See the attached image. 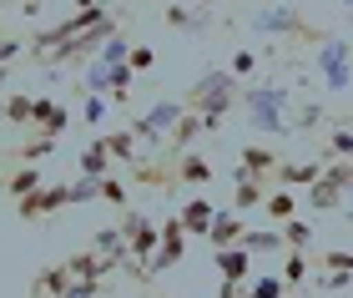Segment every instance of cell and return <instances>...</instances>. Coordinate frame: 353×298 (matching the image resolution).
<instances>
[{
  "mask_svg": "<svg viewBox=\"0 0 353 298\" xmlns=\"http://www.w3.org/2000/svg\"><path fill=\"white\" fill-rule=\"evenodd\" d=\"M182 101H187V112H197L207 121V132H217L228 121V112L243 106V76H232V66H207Z\"/></svg>",
  "mask_w": 353,
  "mask_h": 298,
  "instance_id": "6da1fadb",
  "label": "cell"
},
{
  "mask_svg": "<svg viewBox=\"0 0 353 298\" xmlns=\"http://www.w3.org/2000/svg\"><path fill=\"white\" fill-rule=\"evenodd\" d=\"M243 112L258 132H293V91L283 81H258L243 86Z\"/></svg>",
  "mask_w": 353,
  "mask_h": 298,
  "instance_id": "7a4b0ae2",
  "label": "cell"
},
{
  "mask_svg": "<svg viewBox=\"0 0 353 298\" xmlns=\"http://www.w3.org/2000/svg\"><path fill=\"white\" fill-rule=\"evenodd\" d=\"M252 30H258V36H283L288 46H323L328 41V30L313 26V21H303L298 6H268V10H258V15H252Z\"/></svg>",
  "mask_w": 353,
  "mask_h": 298,
  "instance_id": "3957f363",
  "label": "cell"
},
{
  "mask_svg": "<svg viewBox=\"0 0 353 298\" xmlns=\"http://www.w3.org/2000/svg\"><path fill=\"white\" fill-rule=\"evenodd\" d=\"M111 36H117V15H101L91 30H81V36H71V41H61L56 51H46L41 66H81V61H91Z\"/></svg>",
  "mask_w": 353,
  "mask_h": 298,
  "instance_id": "277c9868",
  "label": "cell"
},
{
  "mask_svg": "<svg viewBox=\"0 0 353 298\" xmlns=\"http://www.w3.org/2000/svg\"><path fill=\"white\" fill-rule=\"evenodd\" d=\"M121 238H126L132 263H141V284H147V263H152V253H157V243H162V223H152L147 212H126V217H121Z\"/></svg>",
  "mask_w": 353,
  "mask_h": 298,
  "instance_id": "5b68a950",
  "label": "cell"
},
{
  "mask_svg": "<svg viewBox=\"0 0 353 298\" xmlns=\"http://www.w3.org/2000/svg\"><path fill=\"white\" fill-rule=\"evenodd\" d=\"M187 117V101H157V106H147L137 121H132V132H137V142H147V147H162L167 137H172V127Z\"/></svg>",
  "mask_w": 353,
  "mask_h": 298,
  "instance_id": "8992f818",
  "label": "cell"
},
{
  "mask_svg": "<svg viewBox=\"0 0 353 298\" xmlns=\"http://www.w3.org/2000/svg\"><path fill=\"white\" fill-rule=\"evenodd\" d=\"M66 208H76V202H71V182H46L30 197L15 202V217H21V223H41V217H56Z\"/></svg>",
  "mask_w": 353,
  "mask_h": 298,
  "instance_id": "52a82bcc",
  "label": "cell"
},
{
  "mask_svg": "<svg viewBox=\"0 0 353 298\" xmlns=\"http://www.w3.org/2000/svg\"><path fill=\"white\" fill-rule=\"evenodd\" d=\"M318 76L328 81V91H348V81H353V51H348V41L328 36L323 46H318Z\"/></svg>",
  "mask_w": 353,
  "mask_h": 298,
  "instance_id": "ba28073f",
  "label": "cell"
},
{
  "mask_svg": "<svg viewBox=\"0 0 353 298\" xmlns=\"http://www.w3.org/2000/svg\"><path fill=\"white\" fill-rule=\"evenodd\" d=\"M182 258H187V228H182V217H167V223H162V243H157V253L147 263V278L176 268Z\"/></svg>",
  "mask_w": 353,
  "mask_h": 298,
  "instance_id": "9c48e42d",
  "label": "cell"
},
{
  "mask_svg": "<svg viewBox=\"0 0 353 298\" xmlns=\"http://www.w3.org/2000/svg\"><path fill=\"white\" fill-rule=\"evenodd\" d=\"M172 162V172H176V187H207L217 177L212 172V162H207L202 152H182V157H167Z\"/></svg>",
  "mask_w": 353,
  "mask_h": 298,
  "instance_id": "30bf717a",
  "label": "cell"
},
{
  "mask_svg": "<svg viewBox=\"0 0 353 298\" xmlns=\"http://www.w3.org/2000/svg\"><path fill=\"white\" fill-rule=\"evenodd\" d=\"M212 263H217V273L228 278V284H248V273H252V253L243 243H232V248H212Z\"/></svg>",
  "mask_w": 353,
  "mask_h": 298,
  "instance_id": "8fae6325",
  "label": "cell"
},
{
  "mask_svg": "<svg viewBox=\"0 0 353 298\" xmlns=\"http://www.w3.org/2000/svg\"><path fill=\"white\" fill-rule=\"evenodd\" d=\"M117 268H121V263L106 258V253H96V248H81V253L66 258V273L71 278H106V273H117Z\"/></svg>",
  "mask_w": 353,
  "mask_h": 298,
  "instance_id": "7c38bea8",
  "label": "cell"
},
{
  "mask_svg": "<svg viewBox=\"0 0 353 298\" xmlns=\"http://www.w3.org/2000/svg\"><path fill=\"white\" fill-rule=\"evenodd\" d=\"M30 127L36 132H46V137H61L71 127V112L61 101H51V97H36V112H30Z\"/></svg>",
  "mask_w": 353,
  "mask_h": 298,
  "instance_id": "4fadbf2b",
  "label": "cell"
},
{
  "mask_svg": "<svg viewBox=\"0 0 353 298\" xmlns=\"http://www.w3.org/2000/svg\"><path fill=\"white\" fill-rule=\"evenodd\" d=\"M182 228H187V238H207V232H212V217H217V208L207 197H187L182 202Z\"/></svg>",
  "mask_w": 353,
  "mask_h": 298,
  "instance_id": "5bb4252c",
  "label": "cell"
},
{
  "mask_svg": "<svg viewBox=\"0 0 353 298\" xmlns=\"http://www.w3.org/2000/svg\"><path fill=\"white\" fill-rule=\"evenodd\" d=\"M278 162H283V157L272 152V147H263V142H248L243 152H237V167L252 172V177H272V172H278Z\"/></svg>",
  "mask_w": 353,
  "mask_h": 298,
  "instance_id": "9a60e30c",
  "label": "cell"
},
{
  "mask_svg": "<svg viewBox=\"0 0 353 298\" xmlns=\"http://www.w3.org/2000/svg\"><path fill=\"white\" fill-rule=\"evenodd\" d=\"M197 137H207V121H202L197 112H187V117L172 127V137H167V157H182V152H192V142H197Z\"/></svg>",
  "mask_w": 353,
  "mask_h": 298,
  "instance_id": "2e32d148",
  "label": "cell"
},
{
  "mask_svg": "<svg viewBox=\"0 0 353 298\" xmlns=\"http://www.w3.org/2000/svg\"><path fill=\"white\" fill-rule=\"evenodd\" d=\"M263 202H268L263 177H252V172L237 167V182H232V208H237V212H248V208H263Z\"/></svg>",
  "mask_w": 353,
  "mask_h": 298,
  "instance_id": "e0dca14e",
  "label": "cell"
},
{
  "mask_svg": "<svg viewBox=\"0 0 353 298\" xmlns=\"http://www.w3.org/2000/svg\"><path fill=\"white\" fill-rule=\"evenodd\" d=\"M243 212H237V208H228V212H217L212 217V232H207V243H212V248H232V243H243Z\"/></svg>",
  "mask_w": 353,
  "mask_h": 298,
  "instance_id": "ac0fdd59",
  "label": "cell"
},
{
  "mask_svg": "<svg viewBox=\"0 0 353 298\" xmlns=\"http://www.w3.org/2000/svg\"><path fill=\"white\" fill-rule=\"evenodd\" d=\"M278 187H313L318 177H323V162H278Z\"/></svg>",
  "mask_w": 353,
  "mask_h": 298,
  "instance_id": "d6986e66",
  "label": "cell"
},
{
  "mask_svg": "<svg viewBox=\"0 0 353 298\" xmlns=\"http://www.w3.org/2000/svg\"><path fill=\"white\" fill-rule=\"evenodd\" d=\"M36 187H46V172H41L36 162H21V167H15L10 177H6V192H10L15 202H21V197H30Z\"/></svg>",
  "mask_w": 353,
  "mask_h": 298,
  "instance_id": "ffe728a7",
  "label": "cell"
},
{
  "mask_svg": "<svg viewBox=\"0 0 353 298\" xmlns=\"http://www.w3.org/2000/svg\"><path fill=\"white\" fill-rule=\"evenodd\" d=\"M71 284V273H66V263H56V268H41L36 278H30V298H61Z\"/></svg>",
  "mask_w": 353,
  "mask_h": 298,
  "instance_id": "44dd1931",
  "label": "cell"
},
{
  "mask_svg": "<svg viewBox=\"0 0 353 298\" xmlns=\"http://www.w3.org/2000/svg\"><path fill=\"white\" fill-rule=\"evenodd\" d=\"M111 162H117V157L106 152V142H101V137H91V142L81 147V157H76V167H81L86 177H106V172H111Z\"/></svg>",
  "mask_w": 353,
  "mask_h": 298,
  "instance_id": "7402d4cb",
  "label": "cell"
},
{
  "mask_svg": "<svg viewBox=\"0 0 353 298\" xmlns=\"http://www.w3.org/2000/svg\"><path fill=\"white\" fill-rule=\"evenodd\" d=\"M308 208H313V212H333V208H343V187L333 182L328 172L308 187Z\"/></svg>",
  "mask_w": 353,
  "mask_h": 298,
  "instance_id": "603a6c76",
  "label": "cell"
},
{
  "mask_svg": "<svg viewBox=\"0 0 353 298\" xmlns=\"http://www.w3.org/2000/svg\"><path fill=\"white\" fill-rule=\"evenodd\" d=\"M30 112H36V97H30V91H10V97L0 101V121H10V127H30Z\"/></svg>",
  "mask_w": 353,
  "mask_h": 298,
  "instance_id": "cb8c5ba5",
  "label": "cell"
},
{
  "mask_svg": "<svg viewBox=\"0 0 353 298\" xmlns=\"http://www.w3.org/2000/svg\"><path fill=\"white\" fill-rule=\"evenodd\" d=\"M167 26L172 30H207V6H167Z\"/></svg>",
  "mask_w": 353,
  "mask_h": 298,
  "instance_id": "d4e9b609",
  "label": "cell"
},
{
  "mask_svg": "<svg viewBox=\"0 0 353 298\" xmlns=\"http://www.w3.org/2000/svg\"><path fill=\"white\" fill-rule=\"evenodd\" d=\"M243 248L248 253H278L283 243V228H243Z\"/></svg>",
  "mask_w": 353,
  "mask_h": 298,
  "instance_id": "484cf974",
  "label": "cell"
},
{
  "mask_svg": "<svg viewBox=\"0 0 353 298\" xmlns=\"http://www.w3.org/2000/svg\"><path fill=\"white\" fill-rule=\"evenodd\" d=\"M101 142H106V152L117 157V162H126V167L137 162V132H132V127H121V132H106Z\"/></svg>",
  "mask_w": 353,
  "mask_h": 298,
  "instance_id": "4316f807",
  "label": "cell"
},
{
  "mask_svg": "<svg viewBox=\"0 0 353 298\" xmlns=\"http://www.w3.org/2000/svg\"><path fill=\"white\" fill-rule=\"evenodd\" d=\"M308 268H313V253H308V248H288V268H283L288 288H303V284H308Z\"/></svg>",
  "mask_w": 353,
  "mask_h": 298,
  "instance_id": "83f0119b",
  "label": "cell"
},
{
  "mask_svg": "<svg viewBox=\"0 0 353 298\" xmlns=\"http://www.w3.org/2000/svg\"><path fill=\"white\" fill-rule=\"evenodd\" d=\"M263 212L272 217V223H288V217H298V202H293V192H288V187H278V192H268Z\"/></svg>",
  "mask_w": 353,
  "mask_h": 298,
  "instance_id": "f1b7e54d",
  "label": "cell"
},
{
  "mask_svg": "<svg viewBox=\"0 0 353 298\" xmlns=\"http://www.w3.org/2000/svg\"><path fill=\"white\" fill-rule=\"evenodd\" d=\"M278 228H283L288 248H313V223L308 217H288V223H278Z\"/></svg>",
  "mask_w": 353,
  "mask_h": 298,
  "instance_id": "f546056e",
  "label": "cell"
},
{
  "mask_svg": "<svg viewBox=\"0 0 353 298\" xmlns=\"http://www.w3.org/2000/svg\"><path fill=\"white\" fill-rule=\"evenodd\" d=\"M237 298H288V278L283 273H268V278H258L248 293H237Z\"/></svg>",
  "mask_w": 353,
  "mask_h": 298,
  "instance_id": "4dcf8cb0",
  "label": "cell"
},
{
  "mask_svg": "<svg viewBox=\"0 0 353 298\" xmlns=\"http://www.w3.org/2000/svg\"><path fill=\"white\" fill-rule=\"evenodd\" d=\"M56 142H61V137H46V132H36V137H30V142L21 147V162H41V157H51V152H56Z\"/></svg>",
  "mask_w": 353,
  "mask_h": 298,
  "instance_id": "1f68e13d",
  "label": "cell"
},
{
  "mask_svg": "<svg viewBox=\"0 0 353 298\" xmlns=\"http://www.w3.org/2000/svg\"><path fill=\"white\" fill-rule=\"evenodd\" d=\"M71 202H101V177H86L81 172V177L71 182Z\"/></svg>",
  "mask_w": 353,
  "mask_h": 298,
  "instance_id": "d6a6232c",
  "label": "cell"
},
{
  "mask_svg": "<svg viewBox=\"0 0 353 298\" xmlns=\"http://www.w3.org/2000/svg\"><path fill=\"white\" fill-rule=\"evenodd\" d=\"M101 288H106V278H71L61 298H101Z\"/></svg>",
  "mask_w": 353,
  "mask_h": 298,
  "instance_id": "836d02e7",
  "label": "cell"
},
{
  "mask_svg": "<svg viewBox=\"0 0 353 298\" xmlns=\"http://www.w3.org/2000/svg\"><path fill=\"white\" fill-rule=\"evenodd\" d=\"M96 56H101L106 61V66H121V61L126 56H132V46H126V36H121V30H117V36H111L106 46H101V51H96Z\"/></svg>",
  "mask_w": 353,
  "mask_h": 298,
  "instance_id": "e575fe53",
  "label": "cell"
},
{
  "mask_svg": "<svg viewBox=\"0 0 353 298\" xmlns=\"http://www.w3.org/2000/svg\"><path fill=\"white\" fill-rule=\"evenodd\" d=\"M101 202H111V208H126V182L117 177V172H106V177H101Z\"/></svg>",
  "mask_w": 353,
  "mask_h": 298,
  "instance_id": "d590c367",
  "label": "cell"
},
{
  "mask_svg": "<svg viewBox=\"0 0 353 298\" xmlns=\"http://www.w3.org/2000/svg\"><path fill=\"white\" fill-rule=\"evenodd\" d=\"M323 152L333 157V162H339V157H353V132H328V142H323Z\"/></svg>",
  "mask_w": 353,
  "mask_h": 298,
  "instance_id": "8d00e7d4",
  "label": "cell"
},
{
  "mask_svg": "<svg viewBox=\"0 0 353 298\" xmlns=\"http://www.w3.org/2000/svg\"><path fill=\"white\" fill-rule=\"evenodd\" d=\"M258 51H232V61H228V66H232V76H243V81H252V71H258Z\"/></svg>",
  "mask_w": 353,
  "mask_h": 298,
  "instance_id": "74e56055",
  "label": "cell"
},
{
  "mask_svg": "<svg viewBox=\"0 0 353 298\" xmlns=\"http://www.w3.org/2000/svg\"><path fill=\"white\" fill-rule=\"evenodd\" d=\"M353 284V273H343V268H323V278H318V288L323 293H343Z\"/></svg>",
  "mask_w": 353,
  "mask_h": 298,
  "instance_id": "f35d334b",
  "label": "cell"
},
{
  "mask_svg": "<svg viewBox=\"0 0 353 298\" xmlns=\"http://www.w3.org/2000/svg\"><path fill=\"white\" fill-rule=\"evenodd\" d=\"M126 66H132L137 76H141V71H152V66H157V51H152V46H132V56H126Z\"/></svg>",
  "mask_w": 353,
  "mask_h": 298,
  "instance_id": "ab89813d",
  "label": "cell"
},
{
  "mask_svg": "<svg viewBox=\"0 0 353 298\" xmlns=\"http://www.w3.org/2000/svg\"><path fill=\"white\" fill-rule=\"evenodd\" d=\"M81 117L91 121V127H96V121H101V117H106V97H101V91H91V97L81 101Z\"/></svg>",
  "mask_w": 353,
  "mask_h": 298,
  "instance_id": "60d3db41",
  "label": "cell"
},
{
  "mask_svg": "<svg viewBox=\"0 0 353 298\" xmlns=\"http://www.w3.org/2000/svg\"><path fill=\"white\" fill-rule=\"evenodd\" d=\"M318 121H323V106H298V112H293V127H318Z\"/></svg>",
  "mask_w": 353,
  "mask_h": 298,
  "instance_id": "b9f144b4",
  "label": "cell"
},
{
  "mask_svg": "<svg viewBox=\"0 0 353 298\" xmlns=\"http://www.w3.org/2000/svg\"><path fill=\"white\" fill-rule=\"evenodd\" d=\"M15 56H21V41H15V36H0V66H10Z\"/></svg>",
  "mask_w": 353,
  "mask_h": 298,
  "instance_id": "7bdbcfd3",
  "label": "cell"
},
{
  "mask_svg": "<svg viewBox=\"0 0 353 298\" xmlns=\"http://www.w3.org/2000/svg\"><path fill=\"white\" fill-rule=\"evenodd\" d=\"M76 10H101V0H71Z\"/></svg>",
  "mask_w": 353,
  "mask_h": 298,
  "instance_id": "ee69618b",
  "label": "cell"
},
{
  "mask_svg": "<svg viewBox=\"0 0 353 298\" xmlns=\"http://www.w3.org/2000/svg\"><path fill=\"white\" fill-rule=\"evenodd\" d=\"M6 76H10V66H0V86H6Z\"/></svg>",
  "mask_w": 353,
  "mask_h": 298,
  "instance_id": "f6af8a7d",
  "label": "cell"
},
{
  "mask_svg": "<svg viewBox=\"0 0 353 298\" xmlns=\"http://www.w3.org/2000/svg\"><path fill=\"white\" fill-rule=\"evenodd\" d=\"M339 6H348V10H353V0H339Z\"/></svg>",
  "mask_w": 353,
  "mask_h": 298,
  "instance_id": "bcb514c9",
  "label": "cell"
}]
</instances>
